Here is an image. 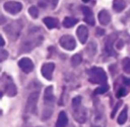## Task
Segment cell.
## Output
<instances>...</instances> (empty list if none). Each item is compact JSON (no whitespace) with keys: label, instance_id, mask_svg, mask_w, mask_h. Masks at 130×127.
Masks as SVG:
<instances>
[{"label":"cell","instance_id":"obj_1","mask_svg":"<svg viewBox=\"0 0 130 127\" xmlns=\"http://www.w3.org/2000/svg\"><path fill=\"white\" fill-rule=\"evenodd\" d=\"M43 104L44 108L42 113V120H47L51 117L53 113L55 104V95H53V87L52 86L46 87L44 91Z\"/></svg>","mask_w":130,"mask_h":127},{"label":"cell","instance_id":"obj_2","mask_svg":"<svg viewBox=\"0 0 130 127\" xmlns=\"http://www.w3.org/2000/svg\"><path fill=\"white\" fill-rule=\"evenodd\" d=\"M82 98L81 96L75 97L72 101V114L75 120L79 123H85L87 120V111L82 104Z\"/></svg>","mask_w":130,"mask_h":127},{"label":"cell","instance_id":"obj_3","mask_svg":"<svg viewBox=\"0 0 130 127\" xmlns=\"http://www.w3.org/2000/svg\"><path fill=\"white\" fill-rule=\"evenodd\" d=\"M88 77L89 81L94 84L104 85L106 84L107 81V74L101 67H94L91 68L88 70Z\"/></svg>","mask_w":130,"mask_h":127},{"label":"cell","instance_id":"obj_4","mask_svg":"<svg viewBox=\"0 0 130 127\" xmlns=\"http://www.w3.org/2000/svg\"><path fill=\"white\" fill-rule=\"evenodd\" d=\"M43 40V36H42L41 35L34 36V34L32 33L28 38L24 40V42H22L21 50L22 52H29L32 51L36 46L40 45Z\"/></svg>","mask_w":130,"mask_h":127},{"label":"cell","instance_id":"obj_5","mask_svg":"<svg viewBox=\"0 0 130 127\" xmlns=\"http://www.w3.org/2000/svg\"><path fill=\"white\" fill-rule=\"evenodd\" d=\"M23 28V23L21 20H15L8 24L4 27L5 33L8 35V38L11 40H16L20 36Z\"/></svg>","mask_w":130,"mask_h":127},{"label":"cell","instance_id":"obj_6","mask_svg":"<svg viewBox=\"0 0 130 127\" xmlns=\"http://www.w3.org/2000/svg\"><path fill=\"white\" fill-rule=\"evenodd\" d=\"M107 119L103 108L101 106H97L92 116L91 127H106Z\"/></svg>","mask_w":130,"mask_h":127},{"label":"cell","instance_id":"obj_7","mask_svg":"<svg viewBox=\"0 0 130 127\" xmlns=\"http://www.w3.org/2000/svg\"><path fill=\"white\" fill-rule=\"evenodd\" d=\"M39 96H40V92L37 91L30 94L25 107V112L28 115L36 114L37 110V102H38Z\"/></svg>","mask_w":130,"mask_h":127},{"label":"cell","instance_id":"obj_8","mask_svg":"<svg viewBox=\"0 0 130 127\" xmlns=\"http://www.w3.org/2000/svg\"><path fill=\"white\" fill-rule=\"evenodd\" d=\"M2 84H3L2 86L3 91L5 93V95H7L9 97H14L17 95L18 93L17 87L11 77H9L8 76L4 75Z\"/></svg>","mask_w":130,"mask_h":127},{"label":"cell","instance_id":"obj_9","mask_svg":"<svg viewBox=\"0 0 130 127\" xmlns=\"http://www.w3.org/2000/svg\"><path fill=\"white\" fill-rule=\"evenodd\" d=\"M59 45L66 50L72 51L76 47V41L73 36L70 35H64L59 39Z\"/></svg>","mask_w":130,"mask_h":127},{"label":"cell","instance_id":"obj_10","mask_svg":"<svg viewBox=\"0 0 130 127\" xmlns=\"http://www.w3.org/2000/svg\"><path fill=\"white\" fill-rule=\"evenodd\" d=\"M22 4L19 2H15V1H9L6 2L4 4V9L8 13L11 14H17L19 13L21 9H22Z\"/></svg>","mask_w":130,"mask_h":127},{"label":"cell","instance_id":"obj_11","mask_svg":"<svg viewBox=\"0 0 130 127\" xmlns=\"http://www.w3.org/2000/svg\"><path fill=\"white\" fill-rule=\"evenodd\" d=\"M18 64L19 67L21 69V70L25 73H30L34 68V63L28 58H23L20 59Z\"/></svg>","mask_w":130,"mask_h":127},{"label":"cell","instance_id":"obj_12","mask_svg":"<svg viewBox=\"0 0 130 127\" xmlns=\"http://www.w3.org/2000/svg\"><path fill=\"white\" fill-rule=\"evenodd\" d=\"M55 69V64L53 63H46L43 64L41 67L42 76L47 80H51L53 79V73Z\"/></svg>","mask_w":130,"mask_h":127},{"label":"cell","instance_id":"obj_13","mask_svg":"<svg viewBox=\"0 0 130 127\" xmlns=\"http://www.w3.org/2000/svg\"><path fill=\"white\" fill-rule=\"evenodd\" d=\"M77 36L82 44H85L88 38V29L85 25H80L77 28Z\"/></svg>","mask_w":130,"mask_h":127},{"label":"cell","instance_id":"obj_14","mask_svg":"<svg viewBox=\"0 0 130 127\" xmlns=\"http://www.w3.org/2000/svg\"><path fill=\"white\" fill-rule=\"evenodd\" d=\"M82 11L85 16V19H84L85 21L88 24L91 26H94L95 24V20L92 11L87 6H82Z\"/></svg>","mask_w":130,"mask_h":127},{"label":"cell","instance_id":"obj_15","mask_svg":"<svg viewBox=\"0 0 130 127\" xmlns=\"http://www.w3.org/2000/svg\"><path fill=\"white\" fill-rule=\"evenodd\" d=\"M117 39V35L115 33H111L110 35H109L106 39V42H105V50L106 52L110 55V54H113L114 52H113V45L116 42Z\"/></svg>","mask_w":130,"mask_h":127},{"label":"cell","instance_id":"obj_16","mask_svg":"<svg viewBox=\"0 0 130 127\" xmlns=\"http://www.w3.org/2000/svg\"><path fill=\"white\" fill-rule=\"evenodd\" d=\"M98 20L101 24L107 26L111 20V17L107 10H101L98 14Z\"/></svg>","mask_w":130,"mask_h":127},{"label":"cell","instance_id":"obj_17","mask_svg":"<svg viewBox=\"0 0 130 127\" xmlns=\"http://www.w3.org/2000/svg\"><path fill=\"white\" fill-rule=\"evenodd\" d=\"M68 125V117L65 111H61L59 114L56 127H66Z\"/></svg>","mask_w":130,"mask_h":127},{"label":"cell","instance_id":"obj_18","mask_svg":"<svg viewBox=\"0 0 130 127\" xmlns=\"http://www.w3.org/2000/svg\"><path fill=\"white\" fill-rule=\"evenodd\" d=\"M43 21L48 29L56 28L59 25V20L52 17H46L43 19Z\"/></svg>","mask_w":130,"mask_h":127},{"label":"cell","instance_id":"obj_19","mask_svg":"<svg viewBox=\"0 0 130 127\" xmlns=\"http://www.w3.org/2000/svg\"><path fill=\"white\" fill-rule=\"evenodd\" d=\"M126 2L124 0H113V8L116 12H121L126 8Z\"/></svg>","mask_w":130,"mask_h":127},{"label":"cell","instance_id":"obj_20","mask_svg":"<svg viewBox=\"0 0 130 127\" xmlns=\"http://www.w3.org/2000/svg\"><path fill=\"white\" fill-rule=\"evenodd\" d=\"M128 118V106H125V108L123 109L121 113L120 114L118 118H117V123L120 125H123L126 123Z\"/></svg>","mask_w":130,"mask_h":127},{"label":"cell","instance_id":"obj_21","mask_svg":"<svg viewBox=\"0 0 130 127\" xmlns=\"http://www.w3.org/2000/svg\"><path fill=\"white\" fill-rule=\"evenodd\" d=\"M98 50V45L94 42H90L86 47V53L90 56L93 57L96 55Z\"/></svg>","mask_w":130,"mask_h":127},{"label":"cell","instance_id":"obj_22","mask_svg":"<svg viewBox=\"0 0 130 127\" xmlns=\"http://www.w3.org/2000/svg\"><path fill=\"white\" fill-rule=\"evenodd\" d=\"M78 23V20L74 17H66L62 21V25L66 28H70L74 27Z\"/></svg>","mask_w":130,"mask_h":127},{"label":"cell","instance_id":"obj_23","mask_svg":"<svg viewBox=\"0 0 130 127\" xmlns=\"http://www.w3.org/2000/svg\"><path fill=\"white\" fill-rule=\"evenodd\" d=\"M82 61V56L80 54L74 55L71 58V64L74 67H78Z\"/></svg>","mask_w":130,"mask_h":127},{"label":"cell","instance_id":"obj_24","mask_svg":"<svg viewBox=\"0 0 130 127\" xmlns=\"http://www.w3.org/2000/svg\"><path fill=\"white\" fill-rule=\"evenodd\" d=\"M109 89H110V87L107 85V83L104 84V85H101L100 87H98V89H96L94 90V94L95 95H101V94H104V93L107 92L109 90Z\"/></svg>","mask_w":130,"mask_h":127},{"label":"cell","instance_id":"obj_25","mask_svg":"<svg viewBox=\"0 0 130 127\" xmlns=\"http://www.w3.org/2000/svg\"><path fill=\"white\" fill-rule=\"evenodd\" d=\"M127 87L128 86H126L120 87V89L117 92V98H122V97L126 96L129 93V90H128Z\"/></svg>","mask_w":130,"mask_h":127},{"label":"cell","instance_id":"obj_26","mask_svg":"<svg viewBox=\"0 0 130 127\" xmlns=\"http://www.w3.org/2000/svg\"><path fill=\"white\" fill-rule=\"evenodd\" d=\"M42 2V7L43 6V8H46V6L50 5L53 8H56V6L57 5V3H58V0H41L40 1ZM40 2V3H41Z\"/></svg>","mask_w":130,"mask_h":127},{"label":"cell","instance_id":"obj_27","mask_svg":"<svg viewBox=\"0 0 130 127\" xmlns=\"http://www.w3.org/2000/svg\"><path fill=\"white\" fill-rule=\"evenodd\" d=\"M28 13H29V14H30L33 18H37V17H38V16H39V11H38V8H37L36 6H34V5L31 6V7H30V8H28Z\"/></svg>","mask_w":130,"mask_h":127},{"label":"cell","instance_id":"obj_28","mask_svg":"<svg viewBox=\"0 0 130 127\" xmlns=\"http://www.w3.org/2000/svg\"><path fill=\"white\" fill-rule=\"evenodd\" d=\"M123 69L126 73L130 74V58H126L123 59Z\"/></svg>","mask_w":130,"mask_h":127},{"label":"cell","instance_id":"obj_29","mask_svg":"<svg viewBox=\"0 0 130 127\" xmlns=\"http://www.w3.org/2000/svg\"><path fill=\"white\" fill-rule=\"evenodd\" d=\"M8 52L6 50H5V49H2V50H1V53H0L1 61L2 62V61H4L5 60H6L7 58H8Z\"/></svg>","mask_w":130,"mask_h":127},{"label":"cell","instance_id":"obj_30","mask_svg":"<svg viewBox=\"0 0 130 127\" xmlns=\"http://www.w3.org/2000/svg\"><path fill=\"white\" fill-rule=\"evenodd\" d=\"M122 103H123V101H119V102H117V103L116 104V106H115V108H114V109H113V112H112V114H111V117H112V118L114 117L116 113L117 112V111H118L119 108L120 107V105H122Z\"/></svg>","mask_w":130,"mask_h":127},{"label":"cell","instance_id":"obj_31","mask_svg":"<svg viewBox=\"0 0 130 127\" xmlns=\"http://www.w3.org/2000/svg\"><path fill=\"white\" fill-rule=\"evenodd\" d=\"M123 84L126 86H130V79L129 78H127V77H123Z\"/></svg>","mask_w":130,"mask_h":127},{"label":"cell","instance_id":"obj_32","mask_svg":"<svg viewBox=\"0 0 130 127\" xmlns=\"http://www.w3.org/2000/svg\"><path fill=\"white\" fill-rule=\"evenodd\" d=\"M1 39H2V46H3V45H5V41H4V39H3L2 36H1Z\"/></svg>","mask_w":130,"mask_h":127},{"label":"cell","instance_id":"obj_33","mask_svg":"<svg viewBox=\"0 0 130 127\" xmlns=\"http://www.w3.org/2000/svg\"><path fill=\"white\" fill-rule=\"evenodd\" d=\"M82 1H83L84 2H85V3H87V2H89L90 0H82Z\"/></svg>","mask_w":130,"mask_h":127},{"label":"cell","instance_id":"obj_34","mask_svg":"<svg viewBox=\"0 0 130 127\" xmlns=\"http://www.w3.org/2000/svg\"><path fill=\"white\" fill-rule=\"evenodd\" d=\"M69 127H75V126H74L73 124H70V125L69 126Z\"/></svg>","mask_w":130,"mask_h":127},{"label":"cell","instance_id":"obj_35","mask_svg":"<svg viewBox=\"0 0 130 127\" xmlns=\"http://www.w3.org/2000/svg\"><path fill=\"white\" fill-rule=\"evenodd\" d=\"M129 127H130V126H129Z\"/></svg>","mask_w":130,"mask_h":127}]
</instances>
